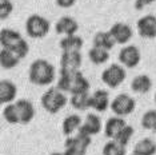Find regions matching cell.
Here are the masks:
<instances>
[{
  "label": "cell",
  "instance_id": "cell-15",
  "mask_svg": "<svg viewBox=\"0 0 156 155\" xmlns=\"http://www.w3.org/2000/svg\"><path fill=\"white\" fill-rule=\"evenodd\" d=\"M17 94V87L11 80L3 79L0 80V103L2 104H9L15 100Z\"/></svg>",
  "mask_w": 156,
  "mask_h": 155
},
{
  "label": "cell",
  "instance_id": "cell-8",
  "mask_svg": "<svg viewBox=\"0 0 156 155\" xmlns=\"http://www.w3.org/2000/svg\"><path fill=\"white\" fill-rule=\"evenodd\" d=\"M135 106H136V103H135L133 98H131L127 94H119L118 96L112 99L109 107H111V110L115 115L126 116V115L132 114L135 110Z\"/></svg>",
  "mask_w": 156,
  "mask_h": 155
},
{
  "label": "cell",
  "instance_id": "cell-30",
  "mask_svg": "<svg viewBox=\"0 0 156 155\" xmlns=\"http://www.w3.org/2000/svg\"><path fill=\"white\" fill-rule=\"evenodd\" d=\"M156 124V110H148L141 116V126L145 130H154Z\"/></svg>",
  "mask_w": 156,
  "mask_h": 155
},
{
  "label": "cell",
  "instance_id": "cell-2",
  "mask_svg": "<svg viewBox=\"0 0 156 155\" xmlns=\"http://www.w3.org/2000/svg\"><path fill=\"white\" fill-rule=\"evenodd\" d=\"M28 76H30L31 83L36 86H48L54 83L56 71L55 67L45 59H36L31 63Z\"/></svg>",
  "mask_w": 156,
  "mask_h": 155
},
{
  "label": "cell",
  "instance_id": "cell-3",
  "mask_svg": "<svg viewBox=\"0 0 156 155\" xmlns=\"http://www.w3.org/2000/svg\"><path fill=\"white\" fill-rule=\"evenodd\" d=\"M0 44L2 48L13 51L20 59H24L30 52V45L19 32L11 28H2L0 31Z\"/></svg>",
  "mask_w": 156,
  "mask_h": 155
},
{
  "label": "cell",
  "instance_id": "cell-27",
  "mask_svg": "<svg viewBox=\"0 0 156 155\" xmlns=\"http://www.w3.org/2000/svg\"><path fill=\"white\" fill-rule=\"evenodd\" d=\"M127 150L126 146L116 142L115 139L109 140L108 143H105V146L103 147V155H126Z\"/></svg>",
  "mask_w": 156,
  "mask_h": 155
},
{
  "label": "cell",
  "instance_id": "cell-32",
  "mask_svg": "<svg viewBox=\"0 0 156 155\" xmlns=\"http://www.w3.org/2000/svg\"><path fill=\"white\" fill-rule=\"evenodd\" d=\"M56 5H59L60 8H69L76 3V0H55Z\"/></svg>",
  "mask_w": 156,
  "mask_h": 155
},
{
  "label": "cell",
  "instance_id": "cell-24",
  "mask_svg": "<svg viewBox=\"0 0 156 155\" xmlns=\"http://www.w3.org/2000/svg\"><path fill=\"white\" fill-rule=\"evenodd\" d=\"M156 143L150 138H144L136 143L133 147V155H155Z\"/></svg>",
  "mask_w": 156,
  "mask_h": 155
},
{
  "label": "cell",
  "instance_id": "cell-37",
  "mask_svg": "<svg viewBox=\"0 0 156 155\" xmlns=\"http://www.w3.org/2000/svg\"><path fill=\"white\" fill-rule=\"evenodd\" d=\"M0 2H2V0H0Z\"/></svg>",
  "mask_w": 156,
  "mask_h": 155
},
{
  "label": "cell",
  "instance_id": "cell-17",
  "mask_svg": "<svg viewBox=\"0 0 156 155\" xmlns=\"http://www.w3.org/2000/svg\"><path fill=\"white\" fill-rule=\"evenodd\" d=\"M101 130V121L98 115L95 114H88L86 116V121L84 123L80 126L79 131L80 132H84V134H88V135H96V134L100 132Z\"/></svg>",
  "mask_w": 156,
  "mask_h": 155
},
{
  "label": "cell",
  "instance_id": "cell-9",
  "mask_svg": "<svg viewBox=\"0 0 156 155\" xmlns=\"http://www.w3.org/2000/svg\"><path fill=\"white\" fill-rule=\"evenodd\" d=\"M141 55L136 45H127L123 47L119 52V62L126 68H135L140 63Z\"/></svg>",
  "mask_w": 156,
  "mask_h": 155
},
{
  "label": "cell",
  "instance_id": "cell-7",
  "mask_svg": "<svg viewBox=\"0 0 156 155\" xmlns=\"http://www.w3.org/2000/svg\"><path fill=\"white\" fill-rule=\"evenodd\" d=\"M127 78V72L123 68V66L113 63L101 72V80L104 84H107L109 88H116L122 84Z\"/></svg>",
  "mask_w": 156,
  "mask_h": 155
},
{
  "label": "cell",
  "instance_id": "cell-12",
  "mask_svg": "<svg viewBox=\"0 0 156 155\" xmlns=\"http://www.w3.org/2000/svg\"><path fill=\"white\" fill-rule=\"evenodd\" d=\"M109 32L115 39L116 44H127L132 38V28L126 23H115L109 28Z\"/></svg>",
  "mask_w": 156,
  "mask_h": 155
},
{
  "label": "cell",
  "instance_id": "cell-16",
  "mask_svg": "<svg viewBox=\"0 0 156 155\" xmlns=\"http://www.w3.org/2000/svg\"><path fill=\"white\" fill-rule=\"evenodd\" d=\"M15 104L17 107V111H19L20 123H22V124H28L35 116L34 104L27 99H20V100H17Z\"/></svg>",
  "mask_w": 156,
  "mask_h": 155
},
{
  "label": "cell",
  "instance_id": "cell-22",
  "mask_svg": "<svg viewBox=\"0 0 156 155\" xmlns=\"http://www.w3.org/2000/svg\"><path fill=\"white\" fill-rule=\"evenodd\" d=\"M81 124H83V122H81V118L79 115H76V114L68 115L64 121H63V126H62L63 134H64L66 136H71L75 131H79Z\"/></svg>",
  "mask_w": 156,
  "mask_h": 155
},
{
  "label": "cell",
  "instance_id": "cell-34",
  "mask_svg": "<svg viewBox=\"0 0 156 155\" xmlns=\"http://www.w3.org/2000/svg\"><path fill=\"white\" fill-rule=\"evenodd\" d=\"M51 155H64V153H63V154L62 153H54V154H51Z\"/></svg>",
  "mask_w": 156,
  "mask_h": 155
},
{
  "label": "cell",
  "instance_id": "cell-20",
  "mask_svg": "<svg viewBox=\"0 0 156 155\" xmlns=\"http://www.w3.org/2000/svg\"><path fill=\"white\" fill-rule=\"evenodd\" d=\"M131 88L137 94H147L152 88V80L148 75H137L131 82Z\"/></svg>",
  "mask_w": 156,
  "mask_h": 155
},
{
  "label": "cell",
  "instance_id": "cell-18",
  "mask_svg": "<svg viewBox=\"0 0 156 155\" xmlns=\"http://www.w3.org/2000/svg\"><path fill=\"white\" fill-rule=\"evenodd\" d=\"M126 124L127 123L123 119V116H112V118H109L107 121V123H105V126H104L105 136L109 138V139H115V136L122 131Z\"/></svg>",
  "mask_w": 156,
  "mask_h": 155
},
{
  "label": "cell",
  "instance_id": "cell-31",
  "mask_svg": "<svg viewBox=\"0 0 156 155\" xmlns=\"http://www.w3.org/2000/svg\"><path fill=\"white\" fill-rule=\"evenodd\" d=\"M13 11V4L9 0H2L0 2V19H7Z\"/></svg>",
  "mask_w": 156,
  "mask_h": 155
},
{
  "label": "cell",
  "instance_id": "cell-11",
  "mask_svg": "<svg viewBox=\"0 0 156 155\" xmlns=\"http://www.w3.org/2000/svg\"><path fill=\"white\" fill-rule=\"evenodd\" d=\"M83 62L80 51H63L62 58H60V68L75 71L79 70Z\"/></svg>",
  "mask_w": 156,
  "mask_h": 155
},
{
  "label": "cell",
  "instance_id": "cell-14",
  "mask_svg": "<svg viewBox=\"0 0 156 155\" xmlns=\"http://www.w3.org/2000/svg\"><path fill=\"white\" fill-rule=\"evenodd\" d=\"M79 30V24L73 17L71 16H63L56 22L55 31L59 35H75Z\"/></svg>",
  "mask_w": 156,
  "mask_h": 155
},
{
  "label": "cell",
  "instance_id": "cell-23",
  "mask_svg": "<svg viewBox=\"0 0 156 155\" xmlns=\"http://www.w3.org/2000/svg\"><path fill=\"white\" fill-rule=\"evenodd\" d=\"M116 44L115 39L111 35V32H105V31H100L98 32L96 35L94 36V45L95 47H100V48H104V50H112L113 45Z\"/></svg>",
  "mask_w": 156,
  "mask_h": 155
},
{
  "label": "cell",
  "instance_id": "cell-5",
  "mask_svg": "<svg viewBox=\"0 0 156 155\" xmlns=\"http://www.w3.org/2000/svg\"><path fill=\"white\" fill-rule=\"evenodd\" d=\"M91 135L77 131L76 136H68L66 139L64 155H86L88 146L91 144Z\"/></svg>",
  "mask_w": 156,
  "mask_h": 155
},
{
  "label": "cell",
  "instance_id": "cell-13",
  "mask_svg": "<svg viewBox=\"0 0 156 155\" xmlns=\"http://www.w3.org/2000/svg\"><path fill=\"white\" fill-rule=\"evenodd\" d=\"M91 108H94L98 112H104L107 108L111 106L109 103V94L105 90H98L94 94H91V100H90Z\"/></svg>",
  "mask_w": 156,
  "mask_h": 155
},
{
  "label": "cell",
  "instance_id": "cell-29",
  "mask_svg": "<svg viewBox=\"0 0 156 155\" xmlns=\"http://www.w3.org/2000/svg\"><path fill=\"white\" fill-rule=\"evenodd\" d=\"M132 136H133V127L126 124L123 127L122 131H120L118 135L115 136V140H116V142H119L120 144H123V146H127V144L129 143V140H131Z\"/></svg>",
  "mask_w": 156,
  "mask_h": 155
},
{
  "label": "cell",
  "instance_id": "cell-19",
  "mask_svg": "<svg viewBox=\"0 0 156 155\" xmlns=\"http://www.w3.org/2000/svg\"><path fill=\"white\" fill-rule=\"evenodd\" d=\"M60 48L63 51H80L84 45L83 38L77 36V35H67L60 40Z\"/></svg>",
  "mask_w": 156,
  "mask_h": 155
},
{
  "label": "cell",
  "instance_id": "cell-28",
  "mask_svg": "<svg viewBox=\"0 0 156 155\" xmlns=\"http://www.w3.org/2000/svg\"><path fill=\"white\" fill-rule=\"evenodd\" d=\"M3 118L5 119L8 123L11 124H16L20 123V116H19V111H17L16 104H7L3 110Z\"/></svg>",
  "mask_w": 156,
  "mask_h": 155
},
{
  "label": "cell",
  "instance_id": "cell-6",
  "mask_svg": "<svg viewBox=\"0 0 156 155\" xmlns=\"http://www.w3.org/2000/svg\"><path fill=\"white\" fill-rule=\"evenodd\" d=\"M49 27L51 24L45 17L34 13L27 19L26 22V31L27 35L32 39H41L47 36L49 32Z\"/></svg>",
  "mask_w": 156,
  "mask_h": 155
},
{
  "label": "cell",
  "instance_id": "cell-26",
  "mask_svg": "<svg viewBox=\"0 0 156 155\" xmlns=\"http://www.w3.org/2000/svg\"><path fill=\"white\" fill-rule=\"evenodd\" d=\"M88 58L96 66H100V64H104V63L108 62L109 59V52L104 48H100V47H92L90 51H88Z\"/></svg>",
  "mask_w": 156,
  "mask_h": 155
},
{
  "label": "cell",
  "instance_id": "cell-33",
  "mask_svg": "<svg viewBox=\"0 0 156 155\" xmlns=\"http://www.w3.org/2000/svg\"><path fill=\"white\" fill-rule=\"evenodd\" d=\"M154 2H156V0H135V8L141 9V8H144V7L152 4Z\"/></svg>",
  "mask_w": 156,
  "mask_h": 155
},
{
  "label": "cell",
  "instance_id": "cell-10",
  "mask_svg": "<svg viewBox=\"0 0 156 155\" xmlns=\"http://www.w3.org/2000/svg\"><path fill=\"white\" fill-rule=\"evenodd\" d=\"M137 32L144 39H155L156 38V16L145 15L140 17L136 23Z\"/></svg>",
  "mask_w": 156,
  "mask_h": 155
},
{
  "label": "cell",
  "instance_id": "cell-25",
  "mask_svg": "<svg viewBox=\"0 0 156 155\" xmlns=\"http://www.w3.org/2000/svg\"><path fill=\"white\" fill-rule=\"evenodd\" d=\"M90 100H91L90 92H79V94L71 95L69 103H71V106H72L73 108H75V110L84 111V110H87V108L91 107Z\"/></svg>",
  "mask_w": 156,
  "mask_h": 155
},
{
  "label": "cell",
  "instance_id": "cell-4",
  "mask_svg": "<svg viewBox=\"0 0 156 155\" xmlns=\"http://www.w3.org/2000/svg\"><path fill=\"white\" fill-rule=\"evenodd\" d=\"M67 102V96L64 95L62 90H59L58 87L54 88H49L48 91H45L41 96V106L49 114H56L59 112L62 108L66 107Z\"/></svg>",
  "mask_w": 156,
  "mask_h": 155
},
{
  "label": "cell",
  "instance_id": "cell-36",
  "mask_svg": "<svg viewBox=\"0 0 156 155\" xmlns=\"http://www.w3.org/2000/svg\"><path fill=\"white\" fill-rule=\"evenodd\" d=\"M155 103H156V94H155Z\"/></svg>",
  "mask_w": 156,
  "mask_h": 155
},
{
  "label": "cell",
  "instance_id": "cell-1",
  "mask_svg": "<svg viewBox=\"0 0 156 155\" xmlns=\"http://www.w3.org/2000/svg\"><path fill=\"white\" fill-rule=\"evenodd\" d=\"M58 87L63 92H69L71 95L90 91V82L79 70L69 71V70L60 68V78L58 80Z\"/></svg>",
  "mask_w": 156,
  "mask_h": 155
},
{
  "label": "cell",
  "instance_id": "cell-21",
  "mask_svg": "<svg viewBox=\"0 0 156 155\" xmlns=\"http://www.w3.org/2000/svg\"><path fill=\"white\" fill-rule=\"evenodd\" d=\"M20 60L22 59L13 51L8 50V48H2V51H0V66H2V68L11 70L19 64Z\"/></svg>",
  "mask_w": 156,
  "mask_h": 155
},
{
  "label": "cell",
  "instance_id": "cell-35",
  "mask_svg": "<svg viewBox=\"0 0 156 155\" xmlns=\"http://www.w3.org/2000/svg\"><path fill=\"white\" fill-rule=\"evenodd\" d=\"M154 131L156 132V124H155V127H154Z\"/></svg>",
  "mask_w": 156,
  "mask_h": 155
}]
</instances>
